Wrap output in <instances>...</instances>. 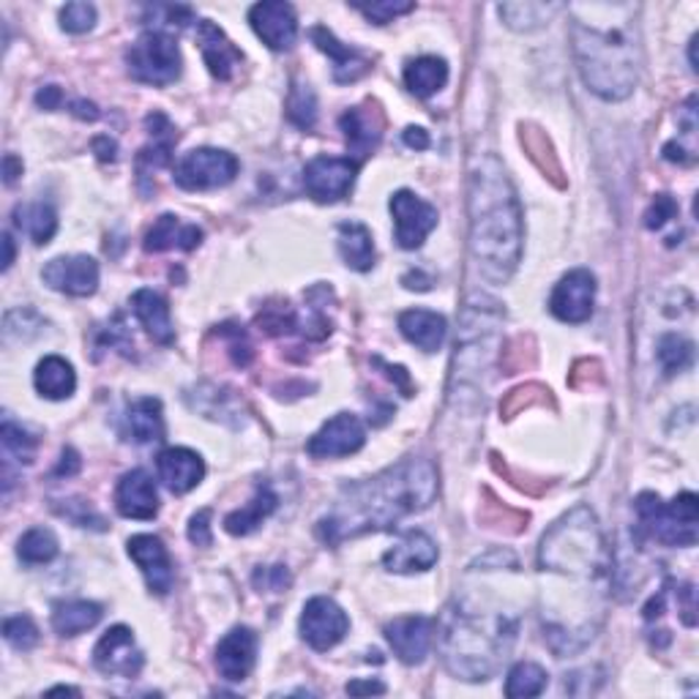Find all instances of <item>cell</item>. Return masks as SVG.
<instances>
[{
    "label": "cell",
    "mask_w": 699,
    "mask_h": 699,
    "mask_svg": "<svg viewBox=\"0 0 699 699\" xmlns=\"http://www.w3.org/2000/svg\"><path fill=\"white\" fill-rule=\"evenodd\" d=\"M255 584L262 590H273V593H282L290 584V574L282 566H273V569H262L255 574Z\"/></svg>",
    "instance_id": "obj_49"
},
{
    "label": "cell",
    "mask_w": 699,
    "mask_h": 699,
    "mask_svg": "<svg viewBox=\"0 0 699 699\" xmlns=\"http://www.w3.org/2000/svg\"><path fill=\"white\" fill-rule=\"evenodd\" d=\"M94 151H96V157L101 159V162H116V159H118V146H116V140H110V137H107V135L96 137V140H94Z\"/></svg>",
    "instance_id": "obj_52"
},
{
    "label": "cell",
    "mask_w": 699,
    "mask_h": 699,
    "mask_svg": "<svg viewBox=\"0 0 699 699\" xmlns=\"http://www.w3.org/2000/svg\"><path fill=\"white\" fill-rule=\"evenodd\" d=\"M131 312L137 314V320L142 323V329L151 334L153 342L159 345H173L175 342V329L173 320H170V307L159 292L142 288L131 295Z\"/></svg>",
    "instance_id": "obj_27"
},
{
    "label": "cell",
    "mask_w": 699,
    "mask_h": 699,
    "mask_svg": "<svg viewBox=\"0 0 699 699\" xmlns=\"http://www.w3.org/2000/svg\"><path fill=\"white\" fill-rule=\"evenodd\" d=\"M200 244H203V230H200L197 225H181V219L173 214L159 216L157 225L146 235V251H192L197 249Z\"/></svg>",
    "instance_id": "obj_28"
},
{
    "label": "cell",
    "mask_w": 699,
    "mask_h": 699,
    "mask_svg": "<svg viewBox=\"0 0 699 699\" xmlns=\"http://www.w3.org/2000/svg\"><path fill=\"white\" fill-rule=\"evenodd\" d=\"M358 175V162L342 157H314L303 170V186L318 203H336L347 197Z\"/></svg>",
    "instance_id": "obj_10"
},
{
    "label": "cell",
    "mask_w": 699,
    "mask_h": 699,
    "mask_svg": "<svg viewBox=\"0 0 699 699\" xmlns=\"http://www.w3.org/2000/svg\"><path fill=\"white\" fill-rule=\"evenodd\" d=\"M126 66L135 83L164 88L181 77V50L170 33L146 31L126 53Z\"/></svg>",
    "instance_id": "obj_7"
},
{
    "label": "cell",
    "mask_w": 699,
    "mask_h": 699,
    "mask_svg": "<svg viewBox=\"0 0 699 699\" xmlns=\"http://www.w3.org/2000/svg\"><path fill=\"white\" fill-rule=\"evenodd\" d=\"M595 303V279L593 273L577 268V271L566 273L558 284H555L552 298H549V312L560 320V323L580 325L590 320Z\"/></svg>",
    "instance_id": "obj_12"
},
{
    "label": "cell",
    "mask_w": 699,
    "mask_h": 699,
    "mask_svg": "<svg viewBox=\"0 0 699 699\" xmlns=\"http://www.w3.org/2000/svg\"><path fill=\"white\" fill-rule=\"evenodd\" d=\"M350 628V617L345 615L340 604L329 595H314L312 601H307L301 612V637L309 647L314 650H331L334 645H340L345 639Z\"/></svg>",
    "instance_id": "obj_9"
},
{
    "label": "cell",
    "mask_w": 699,
    "mask_h": 699,
    "mask_svg": "<svg viewBox=\"0 0 699 699\" xmlns=\"http://www.w3.org/2000/svg\"><path fill=\"white\" fill-rule=\"evenodd\" d=\"M658 361L664 366V375H680L684 369H689L695 364V345H691L686 336L680 334H667L658 340V350H656Z\"/></svg>",
    "instance_id": "obj_38"
},
{
    "label": "cell",
    "mask_w": 699,
    "mask_h": 699,
    "mask_svg": "<svg viewBox=\"0 0 699 699\" xmlns=\"http://www.w3.org/2000/svg\"><path fill=\"white\" fill-rule=\"evenodd\" d=\"M347 695L364 697V695H386V686L380 680H350Z\"/></svg>",
    "instance_id": "obj_50"
},
{
    "label": "cell",
    "mask_w": 699,
    "mask_h": 699,
    "mask_svg": "<svg viewBox=\"0 0 699 699\" xmlns=\"http://www.w3.org/2000/svg\"><path fill=\"white\" fill-rule=\"evenodd\" d=\"M3 637L17 650H31L39 645V628L28 615H17L3 623Z\"/></svg>",
    "instance_id": "obj_42"
},
{
    "label": "cell",
    "mask_w": 699,
    "mask_h": 699,
    "mask_svg": "<svg viewBox=\"0 0 699 699\" xmlns=\"http://www.w3.org/2000/svg\"><path fill=\"white\" fill-rule=\"evenodd\" d=\"M96 25V9L90 3H68L61 9V28L66 33H88Z\"/></svg>",
    "instance_id": "obj_44"
},
{
    "label": "cell",
    "mask_w": 699,
    "mask_h": 699,
    "mask_svg": "<svg viewBox=\"0 0 699 699\" xmlns=\"http://www.w3.org/2000/svg\"><path fill=\"white\" fill-rule=\"evenodd\" d=\"M3 246H6V257H3V271H9L11 262H14V240H11V235L6 233L3 235Z\"/></svg>",
    "instance_id": "obj_57"
},
{
    "label": "cell",
    "mask_w": 699,
    "mask_h": 699,
    "mask_svg": "<svg viewBox=\"0 0 699 699\" xmlns=\"http://www.w3.org/2000/svg\"><path fill=\"white\" fill-rule=\"evenodd\" d=\"M94 664L99 673L112 675V678H137L146 658L131 637V628L112 626L94 647Z\"/></svg>",
    "instance_id": "obj_13"
},
{
    "label": "cell",
    "mask_w": 699,
    "mask_h": 699,
    "mask_svg": "<svg viewBox=\"0 0 699 699\" xmlns=\"http://www.w3.org/2000/svg\"><path fill=\"white\" fill-rule=\"evenodd\" d=\"M538 563L544 571L599 580L610 571V552L604 547V536L590 508H574L558 519L541 538Z\"/></svg>",
    "instance_id": "obj_5"
},
{
    "label": "cell",
    "mask_w": 699,
    "mask_h": 699,
    "mask_svg": "<svg viewBox=\"0 0 699 699\" xmlns=\"http://www.w3.org/2000/svg\"><path fill=\"white\" fill-rule=\"evenodd\" d=\"M288 118L298 129H314V123H318V99H314V90L309 85H292Z\"/></svg>",
    "instance_id": "obj_40"
},
{
    "label": "cell",
    "mask_w": 699,
    "mask_h": 699,
    "mask_svg": "<svg viewBox=\"0 0 699 699\" xmlns=\"http://www.w3.org/2000/svg\"><path fill=\"white\" fill-rule=\"evenodd\" d=\"M277 503H279V497L273 495L271 486H260V490H257V495L251 497V501L246 503L244 508L227 514V519H225L227 533H233V536H249V533H255L257 527H260L268 517H271L273 512H277Z\"/></svg>",
    "instance_id": "obj_33"
},
{
    "label": "cell",
    "mask_w": 699,
    "mask_h": 699,
    "mask_svg": "<svg viewBox=\"0 0 699 699\" xmlns=\"http://www.w3.org/2000/svg\"><path fill=\"white\" fill-rule=\"evenodd\" d=\"M42 279L53 290L72 298H88L99 288V262L88 255L55 257L44 266Z\"/></svg>",
    "instance_id": "obj_15"
},
{
    "label": "cell",
    "mask_w": 699,
    "mask_h": 699,
    "mask_svg": "<svg viewBox=\"0 0 699 699\" xmlns=\"http://www.w3.org/2000/svg\"><path fill=\"white\" fill-rule=\"evenodd\" d=\"M336 230H340V255L345 266L353 271H369L375 266V240L369 227L361 222H342Z\"/></svg>",
    "instance_id": "obj_31"
},
{
    "label": "cell",
    "mask_w": 699,
    "mask_h": 699,
    "mask_svg": "<svg viewBox=\"0 0 699 699\" xmlns=\"http://www.w3.org/2000/svg\"><path fill=\"white\" fill-rule=\"evenodd\" d=\"M63 503H66V506H55V512H58L61 517H66L68 523L79 527H94V530H107L105 517L96 514L85 501H63Z\"/></svg>",
    "instance_id": "obj_45"
},
{
    "label": "cell",
    "mask_w": 699,
    "mask_h": 699,
    "mask_svg": "<svg viewBox=\"0 0 699 699\" xmlns=\"http://www.w3.org/2000/svg\"><path fill=\"white\" fill-rule=\"evenodd\" d=\"M574 58L590 90L606 101L626 99L639 79V53L626 25L574 20Z\"/></svg>",
    "instance_id": "obj_3"
},
{
    "label": "cell",
    "mask_w": 699,
    "mask_h": 699,
    "mask_svg": "<svg viewBox=\"0 0 699 699\" xmlns=\"http://www.w3.org/2000/svg\"><path fill=\"white\" fill-rule=\"evenodd\" d=\"M517 639V621L508 615L449 610L443 634V662L451 675L462 680H490L506 662Z\"/></svg>",
    "instance_id": "obj_4"
},
{
    "label": "cell",
    "mask_w": 699,
    "mask_h": 699,
    "mask_svg": "<svg viewBox=\"0 0 699 699\" xmlns=\"http://www.w3.org/2000/svg\"><path fill=\"white\" fill-rule=\"evenodd\" d=\"M72 112L77 118H83V120H96V118H99V112H96V105H90V101H74Z\"/></svg>",
    "instance_id": "obj_56"
},
{
    "label": "cell",
    "mask_w": 699,
    "mask_h": 699,
    "mask_svg": "<svg viewBox=\"0 0 699 699\" xmlns=\"http://www.w3.org/2000/svg\"><path fill=\"white\" fill-rule=\"evenodd\" d=\"M238 175V159L219 148H197L189 151L175 164V183L186 192H208V189L227 186Z\"/></svg>",
    "instance_id": "obj_8"
},
{
    "label": "cell",
    "mask_w": 699,
    "mask_h": 699,
    "mask_svg": "<svg viewBox=\"0 0 699 699\" xmlns=\"http://www.w3.org/2000/svg\"><path fill=\"white\" fill-rule=\"evenodd\" d=\"M364 423L350 412H340L320 427V432L307 443V451L314 460H336V456L355 454V451L364 449Z\"/></svg>",
    "instance_id": "obj_14"
},
{
    "label": "cell",
    "mask_w": 699,
    "mask_h": 699,
    "mask_svg": "<svg viewBox=\"0 0 699 699\" xmlns=\"http://www.w3.org/2000/svg\"><path fill=\"white\" fill-rule=\"evenodd\" d=\"M434 497H438V470L432 462L402 460L372 478L347 484L329 517L320 519L318 536L336 547L364 533L388 530L410 514L432 506Z\"/></svg>",
    "instance_id": "obj_1"
},
{
    "label": "cell",
    "mask_w": 699,
    "mask_h": 699,
    "mask_svg": "<svg viewBox=\"0 0 699 699\" xmlns=\"http://www.w3.org/2000/svg\"><path fill=\"white\" fill-rule=\"evenodd\" d=\"M695 50H697V36L691 39V68H695V72H697V55H695Z\"/></svg>",
    "instance_id": "obj_59"
},
{
    "label": "cell",
    "mask_w": 699,
    "mask_h": 699,
    "mask_svg": "<svg viewBox=\"0 0 699 699\" xmlns=\"http://www.w3.org/2000/svg\"><path fill=\"white\" fill-rule=\"evenodd\" d=\"M391 214H394V238L402 249H418L427 240V235L438 227V208L421 200L418 194L397 192L391 197Z\"/></svg>",
    "instance_id": "obj_11"
},
{
    "label": "cell",
    "mask_w": 699,
    "mask_h": 699,
    "mask_svg": "<svg viewBox=\"0 0 699 699\" xmlns=\"http://www.w3.org/2000/svg\"><path fill=\"white\" fill-rule=\"evenodd\" d=\"M14 225L20 230H25L33 238V244L44 246L53 240L55 230H58V214L50 203H33V205H17L14 211Z\"/></svg>",
    "instance_id": "obj_35"
},
{
    "label": "cell",
    "mask_w": 699,
    "mask_h": 699,
    "mask_svg": "<svg viewBox=\"0 0 699 699\" xmlns=\"http://www.w3.org/2000/svg\"><path fill=\"white\" fill-rule=\"evenodd\" d=\"M560 11V6L555 3H501L497 6V14L506 22L512 31H536L544 28L555 14Z\"/></svg>",
    "instance_id": "obj_36"
},
{
    "label": "cell",
    "mask_w": 699,
    "mask_h": 699,
    "mask_svg": "<svg viewBox=\"0 0 699 699\" xmlns=\"http://www.w3.org/2000/svg\"><path fill=\"white\" fill-rule=\"evenodd\" d=\"M438 544L421 530L405 533L402 541L394 544L386 555H383V566L394 574H416V571H427L438 563Z\"/></svg>",
    "instance_id": "obj_22"
},
{
    "label": "cell",
    "mask_w": 699,
    "mask_h": 699,
    "mask_svg": "<svg viewBox=\"0 0 699 699\" xmlns=\"http://www.w3.org/2000/svg\"><path fill=\"white\" fill-rule=\"evenodd\" d=\"M547 669L538 667L533 662H519L517 667L508 673L506 680V697H538L547 689Z\"/></svg>",
    "instance_id": "obj_39"
},
{
    "label": "cell",
    "mask_w": 699,
    "mask_h": 699,
    "mask_svg": "<svg viewBox=\"0 0 699 699\" xmlns=\"http://www.w3.org/2000/svg\"><path fill=\"white\" fill-rule=\"evenodd\" d=\"M445 83H449V63L443 58L423 55V58L410 61L405 66V85H408L410 94L421 96V99L438 94Z\"/></svg>",
    "instance_id": "obj_32"
},
{
    "label": "cell",
    "mask_w": 699,
    "mask_h": 699,
    "mask_svg": "<svg viewBox=\"0 0 699 699\" xmlns=\"http://www.w3.org/2000/svg\"><path fill=\"white\" fill-rule=\"evenodd\" d=\"M470 251L481 277L495 284H506L523 257V208L495 157L470 173Z\"/></svg>",
    "instance_id": "obj_2"
},
{
    "label": "cell",
    "mask_w": 699,
    "mask_h": 699,
    "mask_svg": "<svg viewBox=\"0 0 699 699\" xmlns=\"http://www.w3.org/2000/svg\"><path fill=\"white\" fill-rule=\"evenodd\" d=\"M257 645H260L257 634L246 626L225 634V639L216 647V669H219L222 678L233 680V684L244 680L257 662Z\"/></svg>",
    "instance_id": "obj_20"
},
{
    "label": "cell",
    "mask_w": 699,
    "mask_h": 699,
    "mask_svg": "<svg viewBox=\"0 0 699 699\" xmlns=\"http://www.w3.org/2000/svg\"><path fill=\"white\" fill-rule=\"evenodd\" d=\"M0 434H3L6 454L14 456L17 462H25V465H31L33 456H36V438H31L25 429L17 427V423H11L9 418L3 421V432Z\"/></svg>",
    "instance_id": "obj_41"
},
{
    "label": "cell",
    "mask_w": 699,
    "mask_h": 699,
    "mask_svg": "<svg viewBox=\"0 0 699 699\" xmlns=\"http://www.w3.org/2000/svg\"><path fill=\"white\" fill-rule=\"evenodd\" d=\"M383 126H386V120H383L380 107H377L375 101L353 107V110H347L345 116L340 118V129L345 131L347 148L358 159L372 157V151L380 146Z\"/></svg>",
    "instance_id": "obj_19"
},
{
    "label": "cell",
    "mask_w": 699,
    "mask_h": 699,
    "mask_svg": "<svg viewBox=\"0 0 699 699\" xmlns=\"http://www.w3.org/2000/svg\"><path fill=\"white\" fill-rule=\"evenodd\" d=\"M219 334L227 340V350H230V355H233V364L235 366H249L255 350H251V342L246 340L244 331H240L238 325H222Z\"/></svg>",
    "instance_id": "obj_47"
},
{
    "label": "cell",
    "mask_w": 699,
    "mask_h": 699,
    "mask_svg": "<svg viewBox=\"0 0 699 699\" xmlns=\"http://www.w3.org/2000/svg\"><path fill=\"white\" fill-rule=\"evenodd\" d=\"M249 22L255 28L257 36L262 39V44H268L277 53H284L295 44L298 39V17L295 9L282 0H268V3L251 6Z\"/></svg>",
    "instance_id": "obj_16"
},
{
    "label": "cell",
    "mask_w": 699,
    "mask_h": 699,
    "mask_svg": "<svg viewBox=\"0 0 699 699\" xmlns=\"http://www.w3.org/2000/svg\"><path fill=\"white\" fill-rule=\"evenodd\" d=\"M675 216H678V203H675V197H669V194H656L645 214V227L647 230H662V227L667 225L669 219H675Z\"/></svg>",
    "instance_id": "obj_46"
},
{
    "label": "cell",
    "mask_w": 699,
    "mask_h": 699,
    "mask_svg": "<svg viewBox=\"0 0 699 699\" xmlns=\"http://www.w3.org/2000/svg\"><path fill=\"white\" fill-rule=\"evenodd\" d=\"M405 146L416 148V151H427L429 135L421 129V126H408V129H405Z\"/></svg>",
    "instance_id": "obj_54"
},
{
    "label": "cell",
    "mask_w": 699,
    "mask_h": 699,
    "mask_svg": "<svg viewBox=\"0 0 699 699\" xmlns=\"http://www.w3.org/2000/svg\"><path fill=\"white\" fill-rule=\"evenodd\" d=\"M101 621V606L94 601H61L53 610V628L61 637H77Z\"/></svg>",
    "instance_id": "obj_34"
},
{
    "label": "cell",
    "mask_w": 699,
    "mask_h": 699,
    "mask_svg": "<svg viewBox=\"0 0 699 699\" xmlns=\"http://www.w3.org/2000/svg\"><path fill=\"white\" fill-rule=\"evenodd\" d=\"M83 467V462H79V454L74 449H66L63 451V456H61V462H58V467H55V475H74L77 473V470Z\"/></svg>",
    "instance_id": "obj_53"
},
{
    "label": "cell",
    "mask_w": 699,
    "mask_h": 699,
    "mask_svg": "<svg viewBox=\"0 0 699 699\" xmlns=\"http://www.w3.org/2000/svg\"><path fill=\"white\" fill-rule=\"evenodd\" d=\"M126 421V434L135 443H157L164 438V416H162V402L153 397H142L137 402L129 405L123 416Z\"/></svg>",
    "instance_id": "obj_29"
},
{
    "label": "cell",
    "mask_w": 699,
    "mask_h": 699,
    "mask_svg": "<svg viewBox=\"0 0 699 699\" xmlns=\"http://www.w3.org/2000/svg\"><path fill=\"white\" fill-rule=\"evenodd\" d=\"M22 175V159H17L14 153H6V159H3V178H6V183H14L17 178Z\"/></svg>",
    "instance_id": "obj_55"
},
{
    "label": "cell",
    "mask_w": 699,
    "mask_h": 699,
    "mask_svg": "<svg viewBox=\"0 0 699 699\" xmlns=\"http://www.w3.org/2000/svg\"><path fill=\"white\" fill-rule=\"evenodd\" d=\"M386 639L405 664H421L434 645V621L423 615L397 617L386 626Z\"/></svg>",
    "instance_id": "obj_18"
},
{
    "label": "cell",
    "mask_w": 699,
    "mask_h": 699,
    "mask_svg": "<svg viewBox=\"0 0 699 699\" xmlns=\"http://www.w3.org/2000/svg\"><path fill=\"white\" fill-rule=\"evenodd\" d=\"M50 695H79L77 689H68V686H58V689H53Z\"/></svg>",
    "instance_id": "obj_58"
},
{
    "label": "cell",
    "mask_w": 699,
    "mask_h": 699,
    "mask_svg": "<svg viewBox=\"0 0 699 699\" xmlns=\"http://www.w3.org/2000/svg\"><path fill=\"white\" fill-rule=\"evenodd\" d=\"M126 549H129V558L140 566L148 588L159 595H168L173 588V560H170L162 538L142 533V536L129 538Z\"/></svg>",
    "instance_id": "obj_17"
},
{
    "label": "cell",
    "mask_w": 699,
    "mask_h": 699,
    "mask_svg": "<svg viewBox=\"0 0 699 699\" xmlns=\"http://www.w3.org/2000/svg\"><path fill=\"white\" fill-rule=\"evenodd\" d=\"M17 555L28 566H44L58 555V538L47 527H31L17 544Z\"/></svg>",
    "instance_id": "obj_37"
},
{
    "label": "cell",
    "mask_w": 699,
    "mask_h": 699,
    "mask_svg": "<svg viewBox=\"0 0 699 699\" xmlns=\"http://www.w3.org/2000/svg\"><path fill=\"white\" fill-rule=\"evenodd\" d=\"M189 541L197 544V547H211L214 536H211V508H203L192 517L189 523Z\"/></svg>",
    "instance_id": "obj_48"
},
{
    "label": "cell",
    "mask_w": 699,
    "mask_h": 699,
    "mask_svg": "<svg viewBox=\"0 0 699 699\" xmlns=\"http://www.w3.org/2000/svg\"><path fill=\"white\" fill-rule=\"evenodd\" d=\"M639 517V527L647 538L667 547H695L697 544V495L684 492L673 503H662L653 492H642L634 503Z\"/></svg>",
    "instance_id": "obj_6"
},
{
    "label": "cell",
    "mask_w": 699,
    "mask_h": 699,
    "mask_svg": "<svg viewBox=\"0 0 699 699\" xmlns=\"http://www.w3.org/2000/svg\"><path fill=\"white\" fill-rule=\"evenodd\" d=\"M399 331L410 345H416L423 353H438L443 347L445 334H449V323L443 314L429 312V309H408L399 314Z\"/></svg>",
    "instance_id": "obj_26"
},
{
    "label": "cell",
    "mask_w": 699,
    "mask_h": 699,
    "mask_svg": "<svg viewBox=\"0 0 699 699\" xmlns=\"http://www.w3.org/2000/svg\"><path fill=\"white\" fill-rule=\"evenodd\" d=\"M63 101V90L58 88V85H47V88H42L36 94V105L44 107V110H58Z\"/></svg>",
    "instance_id": "obj_51"
},
{
    "label": "cell",
    "mask_w": 699,
    "mask_h": 699,
    "mask_svg": "<svg viewBox=\"0 0 699 699\" xmlns=\"http://www.w3.org/2000/svg\"><path fill=\"white\" fill-rule=\"evenodd\" d=\"M33 383H36V391L44 399H68L77 388V375H74V366L68 364L61 355H47L44 361H39L36 372H33Z\"/></svg>",
    "instance_id": "obj_30"
},
{
    "label": "cell",
    "mask_w": 699,
    "mask_h": 699,
    "mask_svg": "<svg viewBox=\"0 0 699 699\" xmlns=\"http://www.w3.org/2000/svg\"><path fill=\"white\" fill-rule=\"evenodd\" d=\"M116 508L126 519H153L159 514V492L146 470H131L116 490Z\"/></svg>",
    "instance_id": "obj_21"
},
{
    "label": "cell",
    "mask_w": 699,
    "mask_h": 699,
    "mask_svg": "<svg viewBox=\"0 0 699 699\" xmlns=\"http://www.w3.org/2000/svg\"><path fill=\"white\" fill-rule=\"evenodd\" d=\"M159 478L173 495H186L205 478L203 456L189 449H168L157 460Z\"/></svg>",
    "instance_id": "obj_23"
},
{
    "label": "cell",
    "mask_w": 699,
    "mask_h": 699,
    "mask_svg": "<svg viewBox=\"0 0 699 699\" xmlns=\"http://www.w3.org/2000/svg\"><path fill=\"white\" fill-rule=\"evenodd\" d=\"M197 44L200 53H203L205 66L214 74L216 79H230L235 74V68L240 66L244 55L235 47L230 39L225 36L219 25H214L211 20H203L197 25Z\"/></svg>",
    "instance_id": "obj_24"
},
{
    "label": "cell",
    "mask_w": 699,
    "mask_h": 699,
    "mask_svg": "<svg viewBox=\"0 0 699 699\" xmlns=\"http://www.w3.org/2000/svg\"><path fill=\"white\" fill-rule=\"evenodd\" d=\"M312 42L318 44L320 53H325L331 61H334L336 83H342V85L358 83V79L372 68V63H369V58H366V55H361L358 50H353L350 44H342L340 39H336L334 33L329 31V28H323V25L312 28Z\"/></svg>",
    "instance_id": "obj_25"
},
{
    "label": "cell",
    "mask_w": 699,
    "mask_h": 699,
    "mask_svg": "<svg viewBox=\"0 0 699 699\" xmlns=\"http://www.w3.org/2000/svg\"><path fill=\"white\" fill-rule=\"evenodd\" d=\"M355 9H358L366 20L375 22V25H386V22L408 14L416 6L405 3V0H377V3H355Z\"/></svg>",
    "instance_id": "obj_43"
}]
</instances>
